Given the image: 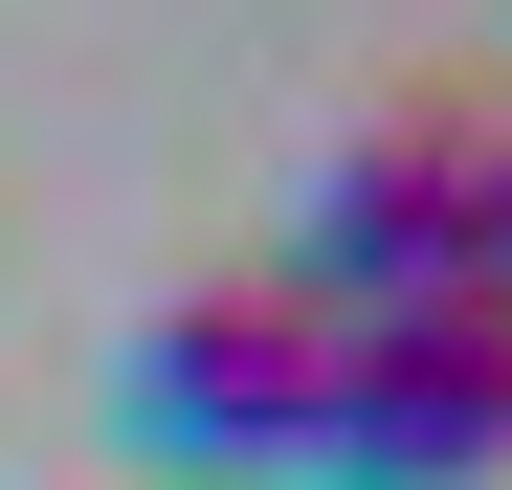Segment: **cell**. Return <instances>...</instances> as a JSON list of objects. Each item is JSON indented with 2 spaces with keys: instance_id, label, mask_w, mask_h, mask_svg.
I'll return each instance as SVG.
<instances>
[{
  "instance_id": "obj_1",
  "label": "cell",
  "mask_w": 512,
  "mask_h": 490,
  "mask_svg": "<svg viewBox=\"0 0 512 490\" xmlns=\"http://www.w3.org/2000/svg\"><path fill=\"white\" fill-rule=\"evenodd\" d=\"M512 268V201H490V134L468 112H401L357 156H312V201H290V312L312 335H379V312H490Z\"/></svg>"
},
{
  "instance_id": "obj_2",
  "label": "cell",
  "mask_w": 512,
  "mask_h": 490,
  "mask_svg": "<svg viewBox=\"0 0 512 490\" xmlns=\"http://www.w3.org/2000/svg\"><path fill=\"white\" fill-rule=\"evenodd\" d=\"M490 424H512V335H490V312H379V335H334L290 468L312 490H468Z\"/></svg>"
},
{
  "instance_id": "obj_3",
  "label": "cell",
  "mask_w": 512,
  "mask_h": 490,
  "mask_svg": "<svg viewBox=\"0 0 512 490\" xmlns=\"http://www.w3.org/2000/svg\"><path fill=\"white\" fill-rule=\"evenodd\" d=\"M312 379H334V335H312L290 290H179V312L134 335V446L201 468V490H245V468L312 446Z\"/></svg>"
}]
</instances>
